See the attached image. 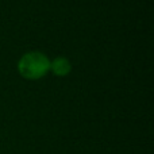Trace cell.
Returning <instances> with one entry per match:
<instances>
[{
    "mask_svg": "<svg viewBox=\"0 0 154 154\" xmlns=\"http://www.w3.org/2000/svg\"><path fill=\"white\" fill-rule=\"evenodd\" d=\"M18 69L22 76L27 79H39L45 76L50 69V61L42 53L31 51L27 53L19 60Z\"/></svg>",
    "mask_w": 154,
    "mask_h": 154,
    "instance_id": "obj_1",
    "label": "cell"
},
{
    "mask_svg": "<svg viewBox=\"0 0 154 154\" xmlns=\"http://www.w3.org/2000/svg\"><path fill=\"white\" fill-rule=\"evenodd\" d=\"M50 68L53 69V72L56 73L57 76H65L70 72V64L66 58H64V57L56 58L50 64Z\"/></svg>",
    "mask_w": 154,
    "mask_h": 154,
    "instance_id": "obj_2",
    "label": "cell"
}]
</instances>
